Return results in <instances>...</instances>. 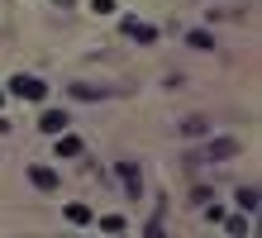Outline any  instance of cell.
<instances>
[{"label":"cell","mask_w":262,"mask_h":238,"mask_svg":"<svg viewBox=\"0 0 262 238\" xmlns=\"http://www.w3.org/2000/svg\"><path fill=\"white\" fill-rule=\"evenodd\" d=\"M10 91L19 95V100H43V91H48V86H43L38 76H10Z\"/></svg>","instance_id":"1"},{"label":"cell","mask_w":262,"mask_h":238,"mask_svg":"<svg viewBox=\"0 0 262 238\" xmlns=\"http://www.w3.org/2000/svg\"><path fill=\"white\" fill-rule=\"evenodd\" d=\"M234 153H238V138H214L210 148L195 157V162H214V157H234Z\"/></svg>","instance_id":"2"},{"label":"cell","mask_w":262,"mask_h":238,"mask_svg":"<svg viewBox=\"0 0 262 238\" xmlns=\"http://www.w3.org/2000/svg\"><path fill=\"white\" fill-rule=\"evenodd\" d=\"M124 34L138 38V43H152V38H158V29H148V24H138V19H124Z\"/></svg>","instance_id":"3"},{"label":"cell","mask_w":262,"mask_h":238,"mask_svg":"<svg viewBox=\"0 0 262 238\" xmlns=\"http://www.w3.org/2000/svg\"><path fill=\"white\" fill-rule=\"evenodd\" d=\"M38 129H43V134H62V129H67V115H62V110H53V115L38 119Z\"/></svg>","instance_id":"4"},{"label":"cell","mask_w":262,"mask_h":238,"mask_svg":"<svg viewBox=\"0 0 262 238\" xmlns=\"http://www.w3.org/2000/svg\"><path fill=\"white\" fill-rule=\"evenodd\" d=\"M29 181H34L38 190H53V186H57V171H48V167H34V171H29Z\"/></svg>","instance_id":"5"},{"label":"cell","mask_w":262,"mask_h":238,"mask_svg":"<svg viewBox=\"0 0 262 238\" xmlns=\"http://www.w3.org/2000/svg\"><path fill=\"white\" fill-rule=\"evenodd\" d=\"M57 153H62V157H76V153H81V138H72V134H57Z\"/></svg>","instance_id":"6"},{"label":"cell","mask_w":262,"mask_h":238,"mask_svg":"<svg viewBox=\"0 0 262 238\" xmlns=\"http://www.w3.org/2000/svg\"><path fill=\"white\" fill-rule=\"evenodd\" d=\"M119 181H124L129 190H138V167L134 162H119Z\"/></svg>","instance_id":"7"},{"label":"cell","mask_w":262,"mask_h":238,"mask_svg":"<svg viewBox=\"0 0 262 238\" xmlns=\"http://www.w3.org/2000/svg\"><path fill=\"white\" fill-rule=\"evenodd\" d=\"M67 219H72V224H91V210H86V205H67Z\"/></svg>","instance_id":"8"},{"label":"cell","mask_w":262,"mask_h":238,"mask_svg":"<svg viewBox=\"0 0 262 238\" xmlns=\"http://www.w3.org/2000/svg\"><path fill=\"white\" fill-rule=\"evenodd\" d=\"M238 205H243V210H257V190L243 186V190H238Z\"/></svg>","instance_id":"9"},{"label":"cell","mask_w":262,"mask_h":238,"mask_svg":"<svg viewBox=\"0 0 262 238\" xmlns=\"http://www.w3.org/2000/svg\"><path fill=\"white\" fill-rule=\"evenodd\" d=\"M100 229H105V233H119V229H124V214H105Z\"/></svg>","instance_id":"10"},{"label":"cell","mask_w":262,"mask_h":238,"mask_svg":"<svg viewBox=\"0 0 262 238\" xmlns=\"http://www.w3.org/2000/svg\"><path fill=\"white\" fill-rule=\"evenodd\" d=\"M205 129H210L205 119H186V124H181V134H186V138H195V134H205Z\"/></svg>","instance_id":"11"},{"label":"cell","mask_w":262,"mask_h":238,"mask_svg":"<svg viewBox=\"0 0 262 238\" xmlns=\"http://www.w3.org/2000/svg\"><path fill=\"white\" fill-rule=\"evenodd\" d=\"M186 43H191V48H200V53H205V48H214V38H210V34H200V29H195Z\"/></svg>","instance_id":"12"},{"label":"cell","mask_w":262,"mask_h":238,"mask_svg":"<svg viewBox=\"0 0 262 238\" xmlns=\"http://www.w3.org/2000/svg\"><path fill=\"white\" fill-rule=\"evenodd\" d=\"M72 95H76V100H96L100 91H96V86H72Z\"/></svg>","instance_id":"13"},{"label":"cell","mask_w":262,"mask_h":238,"mask_svg":"<svg viewBox=\"0 0 262 238\" xmlns=\"http://www.w3.org/2000/svg\"><path fill=\"white\" fill-rule=\"evenodd\" d=\"M91 10H96V14H110V10H115V0H91Z\"/></svg>","instance_id":"14"}]
</instances>
